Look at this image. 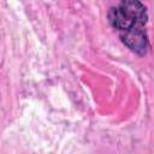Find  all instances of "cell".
Wrapping results in <instances>:
<instances>
[{"mask_svg": "<svg viewBox=\"0 0 154 154\" xmlns=\"http://www.w3.org/2000/svg\"><path fill=\"white\" fill-rule=\"evenodd\" d=\"M147 10L140 0H120L108 11V22L118 31L122 42L134 53L144 55L149 48Z\"/></svg>", "mask_w": 154, "mask_h": 154, "instance_id": "obj_1", "label": "cell"}]
</instances>
